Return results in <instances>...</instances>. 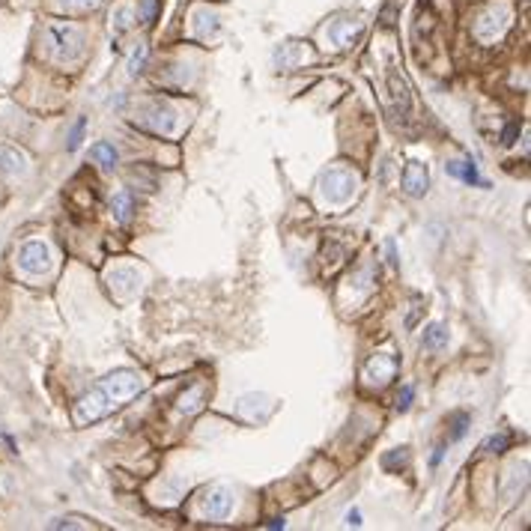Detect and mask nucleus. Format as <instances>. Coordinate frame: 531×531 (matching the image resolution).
Instances as JSON below:
<instances>
[{"mask_svg":"<svg viewBox=\"0 0 531 531\" xmlns=\"http://www.w3.org/2000/svg\"><path fill=\"white\" fill-rule=\"evenodd\" d=\"M111 212H113V218H117L120 224H128V221H132V215H135V197L128 191H117L111 197Z\"/></svg>","mask_w":531,"mask_h":531,"instance_id":"obj_15","label":"nucleus"},{"mask_svg":"<svg viewBox=\"0 0 531 531\" xmlns=\"http://www.w3.org/2000/svg\"><path fill=\"white\" fill-rule=\"evenodd\" d=\"M143 66H147V45H138L128 57V75H138V72H143Z\"/></svg>","mask_w":531,"mask_h":531,"instance_id":"obj_22","label":"nucleus"},{"mask_svg":"<svg viewBox=\"0 0 531 531\" xmlns=\"http://www.w3.org/2000/svg\"><path fill=\"white\" fill-rule=\"evenodd\" d=\"M206 520H227L233 510V493L227 486H212V490L203 496V505H200Z\"/></svg>","mask_w":531,"mask_h":531,"instance_id":"obj_6","label":"nucleus"},{"mask_svg":"<svg viewBox=\"0 0 531 531\" xmlns=\"http://www.w3.org/2000/svg\"><path fill=\"white\" fill-rule=\"evenodd\" d=\"M347 525H352V528L362 525V510H350L347 513Z\"/></svg>","mask_w":531,"mask_h":531,"instance_id":"obj_28","label":"nucleus"},{"mask_svg":"<svg viewBox=\"0 0 531 531\" xmlns=\"http://www.w3.org/2000/svg\"><path fill=\"white\" fill-rule=\"evenodd\" d=\"M508 24H510V6L496 4V6H490L481 16L475 33H478L481 42H496V39H501V33L508 30Z\"/></svg>","mask_w":531,"mask_h":531,"instance_id":"obj_5","label":"nucleus"},{"mask_svg":"<svg viewBox=\"0 0 531 531\" xmlns=\"http://www.w3.org/2000/svg\"><path fill=\"white\" fill-rule=\"evenodd\" d=\"M218 30H221V24H218V16H215V12H209V9H197L194 12V33L200 39H209Z\"/></svg>","mask_w":531,"mask_h":531,"instance_id":"obj_16","label":"nucleus"},{"mask_svg":"<svg viewBox=\"0 0 531 531\" xmlns=\"http://www.w3.org/2000/svg\"><path fill=\"white\" fill-rule=\"evenodd\" d=\"M269 528H284V520H269Z\"/></svg>","mask_w":531,"mask_h":531,"instance_id":"obj_31","label":"nucleus"},{"mask_svg":"<svg viewBox=\"0 0 531 531\" xmlns=\"http://www.w3.org/2000/svg\"><path fill=\"white\" fill-rule=\"evenodd\" d=\"M389 90H391L394 102H397V111H400V113H409V111H412V93H409L406 78L400 75L397 69L389 72Z\"/></svg>","mask_w":531,"mask_h":531,"instance_id":"obj_13","label":"nucleus"},{"mask_svg":"<svg viewBox=\"0 0 531 531\" xmlns=\"http://www.w3.org/2000/svg\"><path fill=\"white\" fill-rule=\"evenodd\" d=\"M143 128L150 132H159V135H174L179 128V113L170 108L167 102H147L140 111V117H135Z\"/></svg>","mask_w":531,"mask_h":531,"instance_id":"obj_3","label":"nucleus"},{"mask_svg":"<svg viewBox=\"0 0 531 531\" xmlns=\"http://www.w3.org/2000/svg\"><path fill=\"white\" fill-rule=\"evenodd\" d=\"M397 373V362L389 355V352H376L370 355V362L364 364V379L373 382V385H385L391 376Z\"/></svg>","mask_w":531,"mask_h":531,"instance_id":"obj_9","label":"nucleus"},{"mask_svg":"<svg viewBox=\"0 0 531 531\" xmlns=\"http://www.w3.org/2000/svg\"><path fill=\"white\" fill-rule=\"evenodd\" d=\"M132 16H135V9L128 6V4H120L117 9L111 12V24H113V36H123L128 27H132Z\"/></svg>","mask_w":531,"mask_h":531,"instance_id":"obj_19","label":"nucleus"},{"mask_svg":"<svg viewBox=\"0 0 531 531\" xmlns=\"http://www.w3.org/2000/svg\"><path fill=\"white\" fill-rule=\"evenodd\" d=\"M442 454H445V448H442V445H439V448L433 451V460H430V463H433V466H439V463H442Z\"/></svg>","mask_w":531,"mask_h":531,"instance_id":"obj_29","label":"nucleus"},{"mask_svg":"<svg viewBox=\"0 0 531 531\" xmlns=\"http://www.w3.org/2000/svg\"><path fill=\"white\" fill-rule=\"evenodd\" d=\"M412 397H415V389L412 385H403V391L397 394V412H406L412 406Z\"/></svg>","mask_w":531,"mask_h":531,"instance_id":"obj_26","label":"nucleus"},{"mask_svg":"<svg viewBox=\"0 0 531 531\" xmlns=\"http://www.w3.org/2000/svg\"><path fill=\"white\" fill-rule=\"evenodd\" d=\"M84 128H87V120H84V117H81V120H78L75 125H72V132H69V150H72V152H75V150L81 147V138H84Z\"/></svg>","mask_w":531,"mask_h":531,"instance_id":"obj_25","label":"nucleus"},{"mask_svg":"<svg viewBox=\"0 0 531 531\" xmlns=\"http://www.w3.org/2000/svg\"><path fill=\"white\" fill-rule=\"evenodd\" d=\"M45 48L57 63H75L84 54V33L75 24L54 21L45 27Z\"/></svg>","mask_w":531,"mask_h":531,"instance_id":"obj_1","label":"nucleus"},{"mask_svg":"<svg viewBox=\"0 0 531 531\" xmlns=\"http://www.w3.org/2000/svg\"><path fill=\"white\" fill-rule=\"evenodd\" d=\"M108 281H111V290H117L120 296H132L140 290V275L135 269H113Z\"/></svg>","mask_w":531,"mask_h":531,"instance_id":"obj_12","label":"nucleus"},{"mask_svg":"<svg viewBox=\"0 0 531 531\" xmlns=\"http://www.w3.org/2000/svg\"><path fill=\"white\" fill-rule=\"evenodd\" d=\"M358 189V177L347 167H328L320 177V191L328 203H347Z\"/></svg>","mask_w":531,"mask_h":531,"instance_id":"obj_2","label":"nucleus"},{"mask_svg":"<svg viewBox=\"0 0 531 531\" xmlns=\"http://www.w3.org/2000/svg\"><path fill=\"white\" fill-rule=\"evenodd\" d=\"M445 170H448L451 177H457V179L469 182V185H481V189H486V179H481L478 167H475V162H471V159H463V162H448V164H445Z\"/></svg>","mask_w":531,"mask_h":531,"instance_id":"obj_14","label":"nucleus"},{"mask_svg":"<svg viewBox=\"0 0 531 531\" xmlns=\"http://www.w3.org/2000/svg\"><path fill=\"white\" fill-rule=\"evenodd\" d=\"M30 170V159L12 143L0 140V174L4 177H24Z\"/></svg>","mask_w":531,"mask_h":531,"instance_id":"obj_8","label":"nucleus"},{"mask_svg":"<svg viewBox=\"0 0 531 531\" xmlns=\"http://www.w3.org/2000/svg\"><path fill=\"white\" fill-rule=\"evenodd\" d=\"M406 463H409V448H394L391 454H385V460H382L385 471H397V469H403Z\"/></svg>","mask_w":531,"mask_h":531,"instance_id":"obj_21","label":"nucleus"},{"mask_svg":"<svg viewBox=\"0 0 531 531\" xmlns=\"http://www.w3.org/2000/svg\"><path fill=\"white\" fill-rule=\"evenodd\" d=\"M430 189V170L421 162H409L403 170V191L409 197H424Z\"/></svg>","mask_w":531,"mask_h":531,"instance_id":"obj_10","label":"nucleus"},{"mask_svg":"<svg viewBox=\"0 0 531 531\" xmlns=\"http://www.w3.org/2000/svg\"><path fill=\"white\" fill-rule=\"evenodd\" d=\"M16 260H18V269L27 272V275H45V272L51 269V248L45 245V242L30 239L18 248Z\"/></svg>","mask_w":531,"mask_h":531,"instance_id":"obj_4","label":"nucleus"},{"mask_svg":"<svg viewBox=\"0 0 531 531\" xmlns=\"http://www.w3.org/2000/svg\"><path fill=\"white\" fill-rule=\"evenodd\" d=\"M362 30H364V27L358 21H332L325 27V39L332 42L335 48H350L352 42L362 36Z\"/></svg>","mask_w":531,"mask_h":531,"instance_id":"obj_11","label":"nucleus"},{"mask_svg":"<svg viewBox=\"0 0 531 531\" xmlns=\"http://www.w3.org/2000/svg\"><path fill=\"white\" fill-rule=\"evenodd\" d=\"M421 347L424 350H442V347H448V328H445L442 323H430L424 328V335H421Z\"/></svg>","mask_w":531,"mask_h":531,"instance_id":"obj_17","label":"nucleus"},{"mask_svg":"<svg viewBox=\"0 0 531 531\" xmlns=\"http://www.w3.org/2000/svg\"><path fill=\"white\" fill-rule=\"evenodd\" d=\"M508 445H510V436L508 433H498V436H490L484 442V451L486 454H501V451H508Z\"/></svg>","mask_w":531,"mask_h":531,"instance_id":"obj_23","label":"nucleus"},{"mask_svg":"<svg viewBox=\"0 0 531 531\" xmlns=\"http://www.w3.org/2000/svg\"><path fill=\"white\" fill-rule=\"evenodd\" d=\"M513 135H516V125H508V132H505V143H513Z\"/></svg>","mask_w":531,"mask_h":531,"instance_id":"obj_30","label":"nucleus"},{"mask_svg":"<svg viewBox=\"0 0 531 531\" xmlns=\"http://www.w3.org/2000/svg\"><path fill=\"white\" fill-rule=\"evenodd\" d=\"M140 12H143V21H152L155 18V0H140Z\"/></svg>","mask_w":531,"mask_h":531,"instance_id":"obj_27","label":"nucleus"},{"mask_svg":"<svg viewBox=\"0 0 531 531\" xmlns=\"http://www.w3.org/2000/svg\"><path fill=\"white\" fill-rule=\"evenodd\" d=\"M203 397H206V389H203V385H191V389L179 397L177 409H179L182 415H194V412H200V406H203Z\"/></svg>","mask_w":531,"mask_h":531,"instance_id":"obj_18","label":"nucleus"},{"mask_svg":"<svg viewBox=\"0 0 531 531\" xmlns=\"http://www.w3.org/2000/svg\"><path fill=\"white\" fill-rule=\"evenodd\" d=\"M466 427H469V415L466 412L454 415V421H451V442H460L466 436Z\"/></svg>","mask_w":531,"mask_h":531,"instance_id":"obj_24","label":"nucleus"},{"mask_svg":"<svg viewBox=\"0 0 531 531\" xmlns=\"http://www.w3.org/2000/svg\"><path fill=\"white\" fill-rule=\"evenodd\" d=\"M313 57L317 54L308 48V42H286V45H281L275 51V66L278 69H298V66L311 63Z\"/></svg>","mask_w":531,"mask_h":531,"instance_id":"obj_7","label":"nucleus"},{"mask_svg":"<svg viewBox=\"0 0 531 531\" xmlns=\"http://www.w3.org/2000/svg\"><path fill=\"white\" fill-rule=\"evenodd\" d=\"M90 155H93L99 164H105V167H113V164H117V150H113L111 143H96V147L90 150Z\"/></svg>","mask_w":531,"mask_h":531,"instance_id":"obj_20","label":"nucleus"}]
</instances>
